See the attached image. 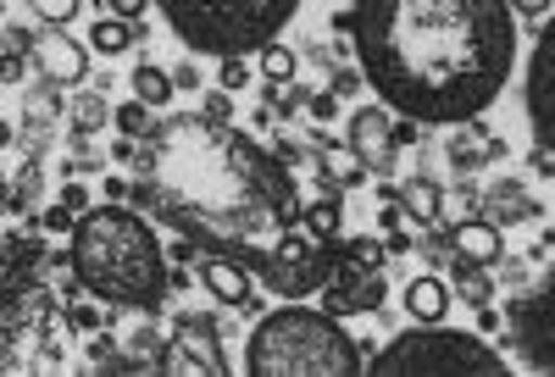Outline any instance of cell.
Instances as JSON below:
<instances>
[{
  "label": "cell",
  "mask_w": 555,
  "mask_h": 377,
  "mask_svg": "<svg viewBox=\"0 0 555 377\" xmlns=\"http://www.w3.org/2000/svg\"><path fill=\"white\" fill-rule=\"evenodd\" d=\"M172 350H178V366L206 372V377H228V355H222V339H217L211 316H183L178 334H172Z\"/></svg>",
  "instance_id": "7c38bea8"
},
{
  "label": "cell",
  "mask_w": 555,
  "mask_h": 377,
  "mask_svg": "<svg viewBox=\"0 0 555 377\" xmlns=\"http://www.w3.org/2000/svg\"><path fill=\"white\" fill-rule=\"evenodd\" d=\"M339 217H345V200H339V183H328L322 195L300 211V222H306V233H317V239H334L339 233Z\"/></svg>",
  "instance_id": "d6986e66"
},
{
  "label": "cell",
  "mask_w": 555,
  "mask_h": 377,
  "mask_svg": "<svg viewBox=\"0 0 555 377\" xmlns=\"http://www.w3.org/2000/svg\"><path fill=\"white\" fill-rule=\"evenodd\" d=\"M339 256L356 261V266H366V272H378V266H384V245H378V239H350Z\"/></svg>",
  "instance_id": "4316f807"
},
{
  "label": "cell",
  "mask_w": 555,
  "mask_h": 377,
  "mask_svg": "<svg viewBox=\"0 0 555 377\" xmlns=\"http://www.w3.org/2000/svg\"><path fill=\"white\" fill-rule=\"evenodd\" d=\"M23 67H28V62H23L17 44H12V51H0V78H12V83H17V78H23Z\"/></svg>",
  "instance_id": "d6a6232c"
},
{
  "label": "cell",
  "mask_w": 555,
  "mask_h": 377,
  "mask_svg": "<svg viewBox=\"0 0 555 377\" xmlns=\"http://www.w3.org/2000/svg\"><path fill=\"white\" fill-rule=\"evenodd\" d=\"M133 200L183 239L267 272L300 227L295 172L217 117H167L133 156Z\"/></svg>",
  "instance_id": "6da1fadb"
},
{
  "label": "cell",
  "mask_w": 555,
  "mask_h": 377,
  "mask_svg": "<svg viewBox=\"0 0 555 377\" xmlns=\"http://www.w3.org/2000/svg\"><path fill=\"white\" fill-rule=\"evenodd\" d=\"M373 377H505L500 350H489L478 334H455L439 322H416L405 334H395L373 366Z\"/></svg>",
  "instance_id": "8992f818"
},
{
  "label": "cell",
  "mask_w": 555,
  "mask_h": 377,
  "mask_svg": "<svg viewBox=\"0 0 555 377\" xmlns=\"http://www.w3.org/2000/svg\"><path fill=\"white\" fill-rule=\"evenodd\" d=\"M483 156H494V145H455V139H450V161L455 167H478Z\"/></svg>",
  "instance_id": "4dcf8cb0"
},
{
  "label": "cell",
  "mask_w": 555,
  "mask_h": 377,
  "mask_svg": "<svg viewBox=\"0 0 555 377\" xmlns=\"http://www.w3.org/2000/svg\"><path fill=\"white\" fill-rule=\"evenodd\" d=\"M455 289L467 295L473 306H489V295H494V283H489V277H483L478 266H473V272H461V277H455Z\"/></svg>",
  "instance_id": "f1b7e54d"
},
{
  "label": "cell",
  "mask_w": 555,
  "mask_h": 377,
  "mask_svg": "<svg viewBox=\"0 0 555 377\" xmlns=\"http://www.w3.org/2000/svg\"><path fill=\"white\" fill-rule=\"evenodd\" d=\"M483 217H489L494 227H505V222H533V217H539V200L528 195L517 178H500L489 195H483Z\"/></svg>",
  "instance_id": "2e32d148"
},
{
  "label": "cell",
  "mask_w": 555,
  "mask_h": 377,
  "mask_svg": "<svg viewBox=\"0 0 555 377\" xmlns=\"http://www.w3.org/2000/svg\"><path fill=\"white\" fill-rule=\"evenodd\" d=\"M228 112H234V106H228V94H217V101L206 106V117H217V122H228Z\"/></svg>",
  "instance_id": "74e56055"
},
{
  "label": "cell",
  "mask_w": 555,
  "mask_h": 377,
  "mask_svg": "<svg viewBox=\"0 0 555 377\" xmlns=\"http://www.w3.org/2000/svg\"><path fill=\"white\" fill-rule=\"evenodd\" d=\"M345 145L366 161V172H395V161H400V128H395L389 106H361L350 117Z\"/></svg>",
  "instance_id": "8fae6325"
},
{
  "label": "cell",
  "mask_w": 555,
  "mask_h": 377,
  "mask_svg": "<svg viewBox=\"0 0 555 377\" xmlns=\"http://www.w3.org/2000/svg\"><path fill=\"white\" fill-rule=\"evenodd\" d=\"M201 283L211 289V300L234 306V311H250V306H256V295H250V266L234 261V256L206 250V261H201Z\"/></svg>",
  "instance_id": "5bb4252c"
},
{
  "label": "cell",
  "mask_w": 555,
  "mask_h": 377,
  "mask_svg": "<svg viewBox=\"0 0 555 377\" xmlns=\"http://www.w3.org/2000/svg\"><path fill=\"white\" fill-rule=\"evenodd\" d=\"M128 83H133V101H145V106H167L172 89H178L172 73H162V67H151V62H139Z\"/></svg>",
  "instance_id": "44dd1931"
},
{
  "label": "cell",
  "mask_w": 555,
  "mask_h": 377,
  "mask_svg": "<svg viewBox=\"0 0 555 377\" xmlns=\"http://www.w3.org/2000/svg\"><path fill=\"white\" fill-rule=\"evenodd\" d=\"M190 56H256L300 12V0H156Z\"/></svg>",
  "instance_id": "5b68a950"
},
{
  "label": "cell",
  "mask_w": 555,
  "mask_h": 377,
  "mask_svg": "<svg viewBox=\"0 0 555 377\" xmlns=\"http://www.w3.org/2000/svg\"><path fill=\"white\" fill-rule=\"evenodd\" d=\"M317 161L328 167V183H339V188H350V183L366 178V161L350 145H317Z\"/></svg>",
  "instance_id": "ffe728a7"
},
{
  "label": "cell",
  "mask_w": 555,
  "mask_h": 377,
  "mask_svg": "<svg viewBox=\"0 0 555 377\" xmlns=\"http://www.w3.org/2000/svg\"><path fill=\"white\" fill-rule=\"evenodd\" d=\"M172 83H178V89H201V73H195V62H183V67L172 73Z\"/></svg>",
  "instance_id": "8d00e7d4"
},
{
  "label": "cell",
  "mask_w": 555,
  "mask_h": 377,
  "mask_svg": "<svg viewBox=\"0 0 555 377\" xmlns=\"http://www.w3.org/2000/svg\"><path fill=\"white\" fill-rule=\"evenodd\" d=\"M106 6H112L117 17H128V23H139V17H145V6H151V0H106Z\"/></svg>",
  "instance_id": "e575fe53"
},
{
  "label": "cell",
  "mask_w": 555,
  "mask_h": 377,
  "mask_svg": "<svg viewBox=\"0 0 555 377\" xmlns=\"http://www.w3.org/2000/svg\"><path fill=\"white\" fill-rule=\"evenodd\" d=\"M89 44H95L101 56H122L133 44V23L128 17H95V28H89Z\"/></svg>",
  "instance_id": "603a6c76"
},
{
  "label": "cell",
  "mask_w": 555,
  "mask_h": 377,
  "mask_svg": "<svg viewBox=\"0 0 555 377\" xmlns=\"http://www.w3.org/2000/svg\"><path fill=\"white\" fill-rule=\"evenodd\" d=\"M361 83H366L361 67H339V73H334V94H339V101H345V94H356Z\"/></svg>",
  "instance_id": "1f68e13d"
},
{
  "label": "cell",
  "mask_w": 555,
  "mask_h": 377,
  "mask_svg": "<svg viewBox=\"0 0 555 377\" xmlns=\"http://www.w3.org/2000/svg\"><path fill=\"white\" fill-rule=\"evenodd\" d=\"M245 372L250 377H356L361 344L339 327L334 311L284 306L250 327Z\"/></svg>",
  "instance_id": "277c9868"
},
{
  "label": "cell",
  "mask_w": 555,
  "mask_h": 377,
  "mask_svg": "<svg viewBox=\"0 0 555 377\" xmlns=\"http://www.w3.org/2000/svg\"><path fill=\"white\" fill-rule=\"evenodd\" d=\"M334 112H339V94H334V89H328V94H311V117H317V122H328Z\"/></svg>",
  "instance_id": "836d02e7"
},
{
  "label": "cell",
  "mask_w": 555,
  "mask_h": 377,
  "mask_svg": "<svg viewBox=\"0 0 555 377\" xmlns=\"http://www.w3.org/2000/svg\"><path fill=\"white\" fill-rule=\"evenodd\" d=\"M400 200H405V211H411L416 222H439V211H444V195H439L434 178H411Z\"/></svg>",
  "instance_id": "7402d4cb"
},
{
  "label": "cell",
  "mask_w": 555,
  "mask_h": 377,
  "mask_svg": "<svg viewBox=\"0 0 555 377\" xmlns=\"http://www.w3.org/2000/svg\"><path fill=\"white\" fill-rule=\"evenodd\" d=\"M522 101H528V122H533L539 151L555 156V17L544 23V34H539V44H533V56H528Z\"/></svg>",
  "instance_id": "9c48e42d"
},
{
  "label": "cell",
  "mask_w": 555,
  "mask_h": 377,
  "mask_svg": "<svg viewBox=\"0 0 555 377\" xmlns=\"http://www.w3.org/2000/svg\"><path fill=\"white\" fill-rule=\"evenodd\" d=\"M0 211H7V178H0Z\"/></svg>",
  "instance_id": "f35d334b"
},
{
  "label": "cell",
  "mask_w": 555,
  "mask_h": 377,
  "mask_svg": "<svg viewBox=\"0 0 555 377\" xmlns=\"http://www.w3.org/2000/svg\"><path fill=\"white\" fill-rule=\"evenodd\" d=\"M250 78V67H245V56H222V73H217V83L228 89V94H234L240 83Z\"/></svg>",
  "instance_id": "f546056e"
},
{
  "label": "cell",
  "mask_w": 555,
  "mask_h": 377,
  "mask_svg": "<svg viewBox=\"0 0 555 377\" xmlns=\"http://www.w3.org/2000/svg\"><path fill=\"white\" fill-rule=\"evenodd\" d=\"M450 250H455L461 261H467V266H489V261H500V227H494L489 217H467V222H455Z\"/></svg>",
  "instance_id": "9a60e30c"
},
{
  "label": "cell",
  "mask_w": 555,
  "mask_h": 377,
  "mask_svg": "<svg viewBox=\"0 0 555 377\" xmlns=\"http://www.w3.org/2000/svg\"><path fill=\"white\" fill-rule=\"evenodd\" d=\"M78 6H83V0H28V12L44 17L51 28H67V23L78 17Z\"/></svg>",
  "instance_id": "d4e9b609"
},
{
  "label": "cell",
  "mask_w": 555,
  "mask_h": 377,
  "mask_svg": "<svg viewBox=\"0 0 555 377\" xmlns=\"http://www.w3.org/2000/svg\"><path fill=\"white\" fill-rule=\"evenodd\" d=\"M23 117H28V128H56V117H62V83L56 78L28 83L23 89Z\"/></svg>",
  "instance_id": "ac0fdd59"
},
{
  "label": "cell",
  "mask_w": 555,
  "mask_h": 377,
  "mask_svg": "<svg viewBox=\"0 0 555 377\" xmlns=\"http://www.w3.org/2000/svg\"><path fill=\"white\" fill-rule=\"evenodd\" d=\"M117 128H122L128 139H145V133L156 128V122H151V106H145V101H133V106H122V112H117Z\"/></svg>",
  "instance_id": "484cf974"
},
{
  "label": "cell",
  "mask_w": 555,
  "mask_h": 377,
  "mask_svg": "<svg viewBox=\"0 0 555 377\" xmlns=\"http://www.w3.org/2000/svg\"><path fill=\"white\" fill-rule=\"evenodd\" d=\"M73 122H78V133H95L106 122V101H101V94H83V101L73 106Z\"/></svg>",
  "instance_id": "83f0119b"
},
{
  "label": "cell",
  "mask_w": 555,
  "mask_h": 377,
  "mask_svg": "<svg viewBox=\"0 0 555 377\" xmlns=\"http://www.w3.org/2000/svg\"><path fill=\"white\" fill-rule=\"evenodd\" d=\"M34 67L44 73V78H56V83H83V73H89V51L78 39H67L62 28H51V34H39L34 39Z\"/></svg>",
  "instance_id": "4fadbf2b"
},
{
  "label": "cell",
  "mask_w": 555,
  "mask_h": 377,
  "mask_svg": "<svg viewBox=\"0 0 555 377\" xmlns=\"http://www.w3.org/2000/svg\"><path fill=\"white\" fill-rule=\"evenodd\" d=\"M256 56H261V78H267V83H295V67H300V56L289 51L284 39H272V44H261Z\"/></svg>",
  "instance_id": "cb8c5ba5"
},
{
  "label": "cell",
  "mask_w": 555,
  "mask_h": 377,
  "mask_svg": "<svg viewBox=\"0 0 555 377\" xmlns=\"http://www.w3.org/2000/svg\"><path fill=\"white\" fill-rule=\"evenodd\" d=\"M322 277H328V256H322L317 233H306V222L289 233L284 245H278L272 266L261 272V283L272 295H284V300H306L311 289H322Z\"/></svg>",
  "instance_id": "ba28073f"
},
{
  "label": "cell",
  "mask_w": 555,
  "mask_h": 377,
  "mask_svg": "<svg viewBox=\"0 0 555 377\" xmlns=\"http://www.w3.org/2000/svg\"><path fill=\"white\" fill-rule=\"evenodd\" d=\"M512 350L528 372H555V261L512 306Z\"/></svg>",
  "instance_id": "52a82bcc"
},
{
  "label": "cell",
  "mask_w": 555,
  "mask_h": 377,
  "mask_svg": "<svg viewBox=\"0 0 555 377\" xmlns=\"http://www.w3.org/2000/svg\"><path fill=\"white\" fill-rule=\"evenodd\" d=\"M405 311H411V322H444L450 283L444 277H411L405 283Z\"/></svg>",
  "instance_id": "e0dca14e"
},
{
  "label": "cell",
  "mask_w": 555,
  "mask_h": 377,
  "mask_svg": "<svg viewBox=\"0 0 555 377\" xmlns=\"http://www.w3.org/2000/svg\"><path fill=\"white\" fill-rule=\"evenodd\" d=\"M555 6V0H512V12H522V17H544Z\"/></svg>",
  "instance_id": "d590c367"
},
{
  "label": "cell",
  "mask_w": 555,
  "mask_h": 377,
  "mask_svg": "<svg viewBox=\"0 0 555 377\" xmlns=\"http://www.w3.org/2000/svg\"><path fill=\"white\" fill-rule=\"evenodd\" d=\"M345 28L378 101L434 128L483 117L517 67L512 0H356Z\"/></svg>",
  "instance_id": "7a4b0ae2"
},
{
  "label": "cell",
  "mask_w": 555,
  "mask_h": 377,
  "mask_svg": "<svg viewBox=\"0 0 555 377\" xmlns=\"http://www.w3.org/2000/svg\"><path fill=\"white\" fill-rule=\"evenodd\" d=\"M384 306V272H366L356 261H328V277H322V311L334 316H356V311H378Z\"/></svg>",
  "instance_id": "30bf717a"
},
{
  "label": "cell",
  "mask_w": 555,
  "mask_h": 377,
  "mask_svg": "<svg viewBox=\"0 0 555 377\" xmlns=\"http://www.w3.org/2000/svg\"><path fill=\"white\" fill-rule=\"evenodd\" d=\"M73 272L89 295L122 311H156L167 300V256L151 222L128 206H89L73 222Z\"/></svg>",
  "instance_id": "3957f363"
}]
</instances>
